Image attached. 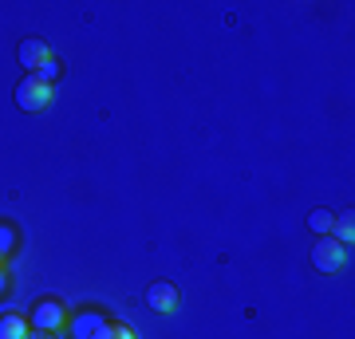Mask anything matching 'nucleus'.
<instances>
[{
  "mask_svg": "<svg viewBox=\"0 0 355 339\" xmlns=\"http://www.w3.org/2000/svg\"><path fill=\"white\" fill-rule=\"evenodd\" d=\"M114 320L99 308H83V312L67 315V336L71 339H111Z\"/></svg>",
  "mask_w": 355,
  "mask_h": 339,
  "instance_id": "f257e3e1",
  "label": "nucleus"
},
{
  "mask_svg": "<svg viewBox=\"0 0 355 339\" xmlns=\"http://www.w3.org/2000/svg\"><path fill=\"white\" fill-rule=\"evenodd\" d=\"M111 339H139L130 327H123V324H114V331H111Z\"/></svg>",
  "mask_w": 355,
  "mask_h": 339,
  "instance_id": "f8f14e48",
  "label": "nucleus"
},
{
  "mask_svg": "<svg viewBox=\"0 0 355 339\" xmlns=\"http://www.w3.org/2000/svg\"><path fill=\"white\" fill-rule=\"evenodd\" d=\"M146 304H150L154 312H174L178 308V288L166 284V280H154L150 288H146Z\"/></svg>",
  "mask_w": 355,
  "mask_h": 339,
  "instance_id": "423d86ee",
  "label": "nucleus"
},
{
  "mask_svg": "<svg viewBox=\"0 0 355 339\" xmlns=\"http://www.w3.org/2000/svg\"><path fill=\"white\" fill-rule=\"evenodd\" d=\"M28 339H55V336H48V331H28Z\"/></svg>",
  "mask_w": 355,
  "mask_h": 339,
  "instance_id": "4468645a",
  "label": "nucleus"
},
{
  "mask_svg": "<svg viewBox=\"0 0 355 339\" xmlns=\"http://www.w3.org/2000/svg\"><path fill=\"white\" fill-rule=\"evenodd\" d=\"M67 324V312L60 300H40L36 308H32V331H48V336H55V331H64Z\"/></svg>",
  "mask_w": 355,
  "mask_h": 339,
  "instance_id": "20e7f679",
  "label": "nucleus"
},
{
  "mask_svg": "<svg viewBox=\"0 0 355 339\" xmlns=\"http://www.w3.org/2000/svg\"><path fill=\"white\" fill-rule=\"evenodd\" d=\"M16 60L24 63L28 76H36L40 63H48V60H51V48L44 44V40H36V36H32V40H20V51H16Z\"/></svg>",
  "mask_w": 355,
  "mask_h": 339,
  "instance_id": "39448f33",
  "label": "nucleus"
},
{
  "mask_svg": "<svg viewBox=\"0 0 355 339\" xmlns=\"http://www.w3.org/2000/svg\"><path fill=\"white\" fill-rule=\"evenodd\" d=\"M312 264H316L320 272H340L343 264H347V245H340L336 237H320L312 245Z\"/></svg>",
  "mask_w": 355,
  "mask_h": 339,
  "instance_id": "7ed1b4c3",
  "label": "nucleus"
},
{
  "mask_svg": "<svg viewBox=\"0 0 355 339\" xmlns=\"http://www.w3.org/2000/svg\"><path fill=\"white\" fill-rule=\"evenodd\" d=\"M8 292V272H4V264H0V296Z\"/></svg>",
  "mask_w": 355,
  "mask_h": 339,
  "instance_id": "ddd939ff",
  "label": "nucleus"
},
{
  "mask_svg": "<svg viewBox=\"0 0 355 339\" xmlns=\"http://www.w3.org/2000/svg\"><path fill=\"white\" fill-rule=\"evenodd\" d=\"M331 221H336V214H328V209H312V214H308V229L320 233V237L331 233Z\"/></svg>",
  "mask_w": 355,
  "mask_h": 339,
  "instance_id": "1a4fd4ad",
  "label": "nucleus"
},
{
  "mask_svg": "<svg viewBox=\"0 0 355 339\" xmlns=\"http://www.w3.org/2000/svg\"><path fill=\"white\" fill-rule=\"evenodd\" d=\"M60 71H64V67H60V60H55V55H51L48 63H40L36 79H40V83H48V87H55V79H60Z\"/></svg>",
  "mask_w": 355,
  "mask_h": 339,
  "instance_id": "9d476101",
  "label": "nucleus"
},
{
  "mask_svg": "<svg viewBox=\"0 0 355 339\" xmlns=\"http://www.w3.org/2000/svg\"><path fill=\"white\" fill-rule=\"evenodd\" d=\"M51 91L55 87L40 83L36 76H24L20 83H16V107H20V111H44V107L51 103Z\"/></svg>",
  "mask_w": 355,
  "mask_h": 339,
  "instance_id": "f03ea898",
  "label": "nucleus"
},
{
  "mask_svg": "<svg viewBox=\"0 0 355 339\" xmlns=\"http://www.w3.org/2000/svg\"><path fill=\"white\" fill-rule=\"evenodd\" d=\"M12 249H16V229L12 225H0V264L12 257Z\"/></svg>",
  "mask_w": 355,
  "mask_h": 339,
  "instance_id": "9b49d317",
  "label": "nucleus"
},
{
  "mask_svg": "<svg viewBox=\"0 0 355 339\" xmlns=\"http://www.w3.org/2000/svg\"><path fill=\"white\" fill-rule=\"evenodd\" d=\"M28 320L24 315H0V339H28Z\"/></svg>",
  "mask_w": 355,
  "mask_h": 339,
  "instance_id": "0eeeda50",
  "label": "nucleus"
},
{
  "mask_svg": "<svg viewBox=\"0 0 355 339\" xmlns=\"http://www.w3.org/2000/svg\"><path fill=\"white\" fill-rule=\"evenodd\" d=\"M328 237H336L340 245H352V241H355V214H340V217H336Z\"/></svg>",
  "mask_w": 355,
  "mask_h": 339,
  "instance_id": "6e6552de",
  "label": "nucleus"
}]
</instances>
